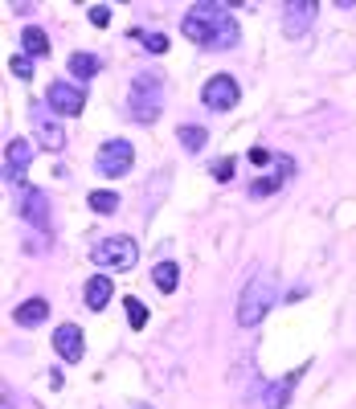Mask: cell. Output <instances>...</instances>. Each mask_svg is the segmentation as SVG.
Wrapping results in <instances>:
<instances>
[{"mask_svg":"<svg viewBox=\"0 0 356 409\" xmlns=\"http://www.w3.org/2000/svg\"><path fill=\"white\" fill-rule=\"evenodd\" d=\"M180 29L197 46H213V49L237 46V21L225 4H192L185 13V21H180Z\"/></svg>","mask_w":356,"mask_h":409,"instance_id":"1","label":"cell"},{"mask_svg":"<svg viewBox=\"0 0 356 409\" xmlns=\"http://www.w3.org/2000/svg\"><path fill=\"white\" fill-rule=\"evenodd\" d=\"M275 299H279V287H275V279L262 270V274H254L250 283H246V290H242V299H237V323L242 328H254V323H262V315L275 307Z\"/></svg>","mask_w":356,"mask_h":409,"instance_id":"2","label":"cell"},{"mask_svg":"<svg viewBox=\"0 0 356 409\" xmlns=\"http://www.w3.org/2000/svg\"><path fill=\"white\" fill-rule=\"evenodd\" d=\"M131 107V119L136 123H156L160 119V111H164V86H160V74H140L136 82H131V98H127Z\"/></svg>","mask_w":356,"mask_h":409,"instance_id":"3","label":"cell"},{"mask_svg":"<svg viewBox=\"0 0 356 409\" xmlns=\"http://www.w3.org/2000/svg\"><path fill=\"white\" fill-rule=\"evenodd\" d=\"M95 266H103V270H131V266L140 262V250H136V241L131 238H123V234H115V238H103L95 246Z\"/></svg>","mask_w":356,"mask_h":409,"instance_id":"4","label":"cell"},{"mask_svg":"<svg viewBox=\"0 0 356 409\" xmlns=\"http://www.w3.org/2000/svg\"><path fill=\"white\" fill-rule=\"evenodd\" d=\"M17 213L29 229H37V234H46L49 225H53V213H49V196L41 189H33V185H25L21 193H17Z\"/></svg>","mask_w":356,"mask_h":409,"instance_id":"5","label":"cell"},{"mask_svg":"<svg viewBox=\"0 0 356 409\" xmlns=\"http://www.w3.org/2000/svg\"><path fill=\"white\" fill-rule=\"evenodd\" d=\"M131 164H136V152L127 140H107L95 156V168L103 176H123V172H131Z\"/></svg>","mask_w":356,"mask_h":409,"instance_id":"6","label":"cell"},{"mask_svg":"<svg viewBox=\"0 0 356 409\" xmlns=\"http://www.w3.org/2000/svg\"><path fill=\"white\" fill-rule=\"evenodd\" d=\"M201 98H205L209 111H230V107L237 102V82L230 78V74H213V78L205 82Z\"/></svg>","mask_w":356,"mask_h":409,"instance_id":"7","label":"cell"},{"mask_svg":"<svg viewBox=\"0 0 356 409\" xmlns=\"http://www.w3.org/2000/svg\"><path fill=\"white\" fill-rule=\"evenodd\" d=\"M49 107L58 111V115H82V107H86V95L78 90V86H70V82H53L49 86Z\"/></svg>","mask_w":356,"mask_h":409,"instance_id":"8","label":"cell"},{"mask_svg":"<svg viewBox=\"0 0 356 409\" xmlns=\"http://www.w3.org/2000/svg\"><path fill=\"white\" fill-rule=\"evenodd\" d=\"M311 21H315V4H311V0H291V4H283L286 37H303L311 29Z\"/></svg>","mask_w":356,"mask_h":409,"instance_id":"9","label":"cell"},{"mask_svg":"<svg viewBox=\"0 0 356 409\" xmlns=\"http://www.w3.org/2000/svg\"><path fill=\"white\" fill-rule=\"evenodd\" d=\"M33 127H37V144L46 152H62L66 147V131H62V123L46 119V107H33Z\"/></svg>","mask_w":356,"mask_h":409,"instance_id":"10","label":"cell"},{"mask_svg":"<svg viewBox=\"0 0 356 409\" xmlns=\"http://www.w3.org/2000/svg\"><path fill=\"white\" fill-rule=\"evenodd\" d=\"M53 348L62 352V361H82V352H86V344H82V332L74 328V323H62L58 332H53Z\"/></svg>","mask_w":356,"mask_h":409,"instance_id":"11","label":"cell"},{"mask_svg":"<svg viewBox=\"0 0 356 409\" xmlns=\"http://www.w3.org/2000/svg\"><path fill=\"white\" fill-rule=\"evenodd\" d=\"M29 160H33V147L25 144V140H13V144L4 147V168H8V180H17V176L29 168Z\"/></svg>","mask_w":356,"mask_h":409,"instance_id":"12","label":"cell"},{"mask_svg":"<svg viewBox=\"0 0 356 409\" xmlns=\"http://www.w3.org/2000/svg\"><path fill=\"white\" fill-rule=\"evenodd\" d=\"M13 319H17L21 328H37V323H46L49 319V299H25L21 307L13 311Z\"/></svg>","mask_w":356,"mask_h":409,"instance_id":"13","label":"cell"},{"mask_svg":"<svg viewBox=\"0 0 356 409\" xmlns=\"http://www.w3.org/2000/svg\"><path fill=\"white\" fill-rule=\"evenodd\" d=\"M111 295H115V283H111L107 274H95V279L86 283V307H91V311H103V307L111 303Z\"/></svg>","mask_w":356,"mask_h":409,"instance_id":"14","label":"cell"},{"mask_svg":"<svg viewBox=\"0 0 356 409\" xmlns=\"http://www.w3.org/2000/svg\"><path fill=\"white\" fill-rule=\"evenodd\" d=\"M299 373H303V368H295L291 377H283L279 385L266 389V397H262V409H286V401H291V389H295V381H299Z\"/></svg>","mask_w":356,"mask_h":409,"instance_id":"15","label":"cell"},{"mask_svg":"<svg viewBox=\"0 0 356 409\" xmlns=\"http://www.w3.org/2000/svg\"><path fill=\"white\" fill-rule=\"evenodd\" d=\"M21 46H25V58H49V37L37 25H29L21 33Z\"/></svg>","mask_w":356,"mask_h":409,"instance_id":"16","label":"cell"},{"mask_svg":"<svg viewBox=\"0 0 356 409\" xmlns=\"http://www.w3.org/2000/svg\"><path fill=\"white\" fill-rule=\"evenodd\" d=\"M70 74L78 78V82L95 78V74H98V58H95V53H70Z\"/></svg>","mask_w":356,"mask_h":409,"instance_id":"17","label":"cell"},{"mask_svg":"<svg viewBox=\"0 0 356 409\" xmlns=\"http://www.w3.org/2000/svg\"><path fill=\"white\" fill-rule=\"evenodd\" d=\"M152 279H156V287L160 290H176V279H180V266L176 262H160L152 270Z\"/></svg>","mask_w":356,"mask_h":409,"instance_id":"18","label":"cell"},{"mask_svg":"<svg viewBox=\"0 0 356 409\" xmlns=\"http://www.w3.org/2000/svg\"><path fill=\"white\" fill-rule=\"evenodd\" d=\"M91 209H95V213H115L119 196L111 193V189H95V193H91Z\"/></svg>","mask_w":356,"mask_h":409,"instance_id":"19","label":"cell"},{"mask_svg":"<svg viewBox=\"0 0 356 409\" xmlns=\"http://www.w3.org/2000/svg\"><path fill=\"white\" fill-rule=\"evenodd\" d=\"M283 180H286V172H275V176H266V180H254V185H250V196L279 193V189H283Z\"/></svg>","mask_w":356,"mask_h":409,"instance_id":"20","label":"cell"},{"mask_svg":"<svg viewBox=\"0 0 356 409\" xmlns=\"http://www.w3.org/2000/svg\"><path fill=\"white\" fill-rule=\"evenodd\" d=\"M205 135H209V131H205V127H197V123L180 127V144L189 147V152H201V147H205Z\"/></svg>","mask_w":356,"mask_h":409,"instance_id":"21","label":"cell"},{"mask_svg":"<svg viewBox=\"0 0 356 409\" xmlns=\"http://www.w3.org/2000/svg\"><path fill=\"white\" fill-rule=\"evenodd\" d=\"M140 37V46L147 49V53H168V37L164 33H136Z\"/></svg>","mask_w":356,"mask_h":409,"instance_id":"22","label":"cell"},{"mask_svg":"<svg viewBox=\"0 0 356 409\" xmlns=\"http://www.w3.org/2000/svg\"><path fill=\"white\" fill-rule=\"evenodd\" d=\"M127 323H131L136 332H140L143 323H147V307H143L140 299H127Z\"/></svg>","mask_w":356,"mask_h":409,"instance_id":"23","label":"cell"},{"mask_svg":"<svg viewBox=\"0 0 356 409\" xmlns=\"http://www.w3.org/2000/svg\"><path fill=\"white\" fill-rule=\"evenodd\" d=\"M8 70L17 74L21 82H29V78H33V62H29L25 53H13V58H8Z\"/></svg>","mask_w":356,"mask_h":409,"instance_id":"24","label":"cell"},{"mask_svg":"<svg viewBox=\"0 0 356 409\" xmlns=\"http://www.w3.org/2000/svg\"><path fill=\"white\" fill-rule=\"evenodd\" d=\"M107 21H111V8H107V4H95V8H91V25H98V29H103Z\"/></svg>","mask_w":356,"mask_h":409,"instance_id":"25","label":"cell"},{"mask_svg":"<svg viewBox=\"0 0 356 409\" xmlns=\"http://www.w3.org/2000/svg\"><path fill=\"white\" fill-rule=\"evenodd\" d=\"M213 176H217V180H230V176H234V160H217Z\"/></svg>","mask_w":356,"mask_h":409,"instance_id":"26","label":"cell"},{"mask_svg":"<svg viewBox=\"0 0 356 409\" xmlns=\"http://www.w3.org/2000/svg\"><path fill=\"white\" fill-rule=\"evenodd\" d=\"M131 409H147V405H140V401H136V405H131Z\"/></svg>","mask_w":356,"mask_h":409,"instance_id":"27","label":"cell"},{"mask_svg":"<svg viewBox=\"0 0 356 409\" xmlns=\"http://www.w3.org/2000/svg\"><path fill=\"white\" fill-rule=\"evenodd\" d=\"M4 409H8V405H4Z\"/></svg>","mask_w":356,"mask_h":409,"instance_id":"28","label":"cell"}]
</instances>
